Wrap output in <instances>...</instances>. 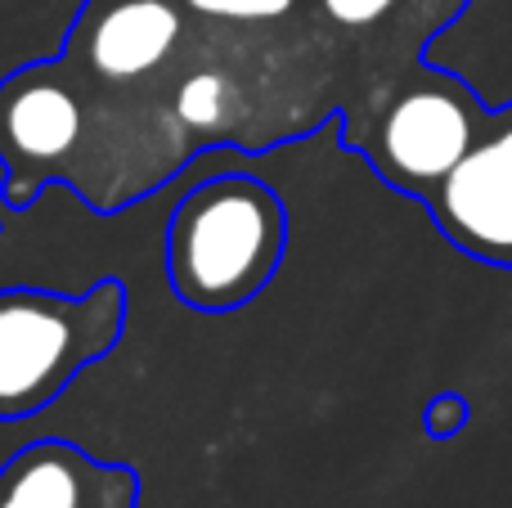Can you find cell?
<instances>
[{
	"instance_id": "obj_1",
	"label": "cell",
	"mask_w": 512,
	"mask_h": 508,
	"mask_svg": "<svg viewBox=\"0 0 512 508\" xmlns=\"http://www.w3.org/2000/svg\"><path fill=\"white\" fill-rule=\"evenodd\" d=\"M288 252V207L265 180L225 171L176 203L162 234V270L180 306L230 315L256 302Z\"/></svg>"
},
{
	"instance_id": "obj_2",
	"label": "cell",
	"mask_w": 512,
	"mask_h": 508,
	"mask_svg": "<svg viewBox=\"0 0 512 508\" xmlns=\"http://www.w3.org/2000/svg\"><path fill=\"white\" fill-rule=\"evenodd\" d=\"M126 333V284L95 279L86 293L0 288V423L50 410Z\"/></svg>"
},
{
	"instance_id": "obj_3",
	"label": "cell",
	"mask_w": 512,
	"mask_h": 508,
	"mask_svg": "<svg viewBox=\"0 0 512 508\" xmlns=\"http://www.w3.org/2000/svg\"><path fill=\"white\" fill-rule=\"evenodd\" d=\"M95 167V95L54 54L0 77V171L9 212H27L50 185H72L77 198Z\"/></svg>"
},
{
	"instance_id": "obj_4",
	"label": "cell",
	"mask_w": 512,
	"mask_h": 508,
	"mask_svg": "<svg viewBox=\"0 0 512 508\" xmlns=\"http://www.w3.org/2000/svg\"><path fill=\"white\" fill-rule=\"evenodd\" d=\"M486 122L490 108L472 95V86H463V77L423 63L405 86H396L369 126L346 131V144L360 149L391 189L427 203L477 144Z\"/></svg>"
},
{
	"instance_id": "obj_5",
	"label": "cell",
	"mask_w": 512,
	"mask_h": 508,
	"mask_svg": "<svg viewBox=\"0 0 512 508\" xmlns=\"http://www.w3.org/2000/svg\"><path fill=\"white\" fill-rule=\"evenodd\" d=\"M194 27L176 0H81L59 59L104 90L162 99Z\"/></svg>"
},
{
	"instance_id": "obj_6",
	"label": "cell",
	"mask_w": 512,
	"mask_h": 508,
	"mask_svg": "<svg viewBox=\"0 0 512 508\" xmlns=\"http://www.w3.org/2000/svg\"><path fill=\"white\" fill-rule=\"evenodd\" d=\"M441 234L490 266H512V99L490 108L486 131L427 198Z\"/></svg>"
},
{
	"instance_id": "obj_7",
	"label": "cell",
	"mask_w": 512,
	"mask_h": 508,
	"mask_svg": "<svg viewBox=\"0 0 512 508\" xmlns=\"http://www.w3.org/2000/svg\"><path fill=\"white\" fill-rule=\"evenodd\" d=\"M0 508H140V473L45 437L0 464Z\"/></svg>"
},
{
	"instance_id": "obj_8",
	"label": "cell",
	"mask_w": 512,
	"mask_h": 508,
	"mask_svg": "<svg viewBox=\"0 0 512 508\" xmlns=\"http://www.w3.org/2000/svg\"><path fill=\"white\" fill-rule=\"evenodd\" d=\"M194 23L212 27H279L297 18L301 0H176Z\"/></svg>"
},
{
	"instance_id": "obj_9",
	"label": "cell",
	"mask_w": 512,
	"mask_h": 508,
	"mask_svg": "<svg viewBox=\"0 0 512 508\" xmlns=\"http://www.w3.org/2000/svg\"><path fill=\"white\" fill-rule=\"evenodd\" d=\"M400 0H315L319 18H328L342 32H364V27L382 23V18L396 9Z\"/></svg>"
},
{
	"instance_id": "obj_10",
	"label": "cell",
	"mask_w": 512,
	"mask_h": 508,
	"mask_svg": "<svg viewBox=\"0 0 512 508\" xmlns=\"http://www.w3.org/2000/svg\"><path fill=\"white\" fill-rule=\"evenodd\" d=\"M0 234H5V221H0Z\"/></svg>"
}]
</instances>
